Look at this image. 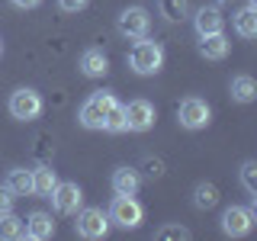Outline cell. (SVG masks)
<instances>
[{
    "label": "cell",
    "mask_w": 257,
    "mask_h": 241,
    "mask_svg": "<svg viewBox=\"0 0 257 241\" xmlns=\"http://www.w3.org/2000/svg\"><path fill=\"white\" fill-rule=\"evenodd\" d=\"M55 183H58V177H55L52 167H39V171H32V193H36V196H48V193L55 190Z\"/></svg>",
    "instance_id": "obj_20"
},
{
    "label": "cell",
    "mask_w": 257,
    "mask_h": 241,
    "mask_svg": "<svg viewBox=\"0 0 257 241\" xmlns=\"http://www.w3.org/2000/svg\"><path fill=\"white\" fill-rule=\"evenodd\" d=\"M116 29H119V36H125V39H145L148 29H151V16H148L145 7H125L116 20Z\"/></svg>",
    "instance_id": "obj_6"
},
{
    "label": "cell",
    "mask_w": 257,
    "mask_h": 241,
    "mask_svg": "<svg viewBox=\"0 0 257 241\" xmlns=\"http://www.w3.org/2000/svg\"><path fill=\"white\" fill-rule=\"evenodd\" d=\"M241 187L247 193H257V161H244L241 164Z\"/></svg>",
    "instance_id": "obj_24"
},
{
    "label": "cell",
    "mask_w": 257,
    "mask_h": 241,
    "mask_svg": "<svg viewBox=\"0 0 257 241\" xmlns=\"http://www.w3.org/2000/svg\"><path fill=\"white\" fill-rule=\"evenodd\" d=\"M13 203H16L13 190L7 183H0V212H13Z\"/></svg>",
    "instance_id": "obj_27"
},
{
    "label": "cell",
    "mask_w": 257,
    "mask_h": 241,
    "mask_svg": "<svg viewBox=\"0 0 257 241\" xmlns=\"http://www.w3.org/2000/svg\"><path fill=\"white\" fill-rule=\"evenodd\" d=\"M158 10L167 23H180L190 13V0H158Z\"/></svg>",
    "instance_id": "obj_21"
},
{
    "label": "cell",
    "mask_w": 257,
    "mask_h": 241,
    "mask_svg": "<svg viewBox=\"0 0 257 241\" xmlns=\"http://www.w3.org/2000/svg\"><path fill=\"white\" fill-rule=\"evenodd\" d=\"M215 203H219V187H215V183H196V190H193V206L212 209Z\"/></svg>",
    "instance_id": "obj_22"
},
{
    "label": "cell",
    "mask_w": 257,
    "mask_h": 241,
    "mask_svg": "<svg viewBox=\"0 0 257 241\" xmlns=\"http://www.w3.org/2000/svg\"><path fill=\"white\" fill-rule=\"evenodd\" d=\"M231 23H235V32H238L241 39H254V36H257V10H254V7L238 10Z\"/></svg>",
    "instance_id": "obj_18"
},
{
    "label": "cell",
    "mask_w": 257,
    "mask_h": 241,
    "mask_svg": "<svg viewBox=\"0 0 257 241\" xmlns=\"http://www.w3.org/2000/svg\"><path fill=\"white\" fill-rule=\"evenodd\" d=\"M251 228H254V209L228 206V209L222 212V231H225L228 238H244Z\"/></svg>",
    "instance_id": "obj_9"
},
{
    "label": "cell",
    "mask_w": 257,
    "mask_h": 241,
    "mask_svg": "<svg viewBox=\"0 0 257 241\" xmlns=\"http://www.w3.org/2000/svg\"><path fill=\"white\" fill-rule=\"evenodd\" d=\"M177 123L183 129H190V132H196V129H206L212 123V109H209V103L199 100V96H187V100L177 106Z\"/></svg>",
    "instance_id": "obj_4"
},
{
    "label": "cell",
    "mask_w": 257,
    "mask_h": 241,
    "mask_svg": "<svg viewBox=\"0 0 257 241\" xmlns=\"http://www.w3.org/2000/svg\"><path fill=\"white\" fill-rule=\"evenodd\" d=\"M142 187V177L135 167H116L112 171V190L119 193V196H135Z\"/></svg>",
    "instance_id": "obj_13"
},
{
    "label": "cell",
    "mask_w": 257,
    "mask_h": 241,
    "mask_svg": "<svg viewBox=\"0 0 257 241\" xmlns=\"http://www.w3.org/2000/svg\"><path fill=\"white\" fill-rule=\"evenodd\" d=\"M142 171H145V177H151V180H158L161 174H164V164H161L158 158H145V164H142Z\"/></svg>",
    "instance_id": "obj_26"
},
{
    "label": "cell",
    "mask_w": 257,
    "mask_h": 241,
    "mask_svg": "<svg viewBox=\"0 0 257 241\" xmlns=\"http://www.w3.org/2000/svg\"><path fill=\"white\" fill-rule=\"evenodd\" d=\"M228 48H231V42L225 39V32H212V36H199V42H196V52L203 55L206 61H222L225 55H228Z\"/></svg>",
    "instance_id": "obj_11"
},
{
    "label": "cell",
    "mask_w": 257,
    "mask_h": 241,
    "mask_svg": "<svg viewBox=\"0 0 257 241\" xmlns=\"http://www.w3.org/2000/svg\"><path fill=\"white\" fill-rule=\"evenodd\" d=\"M193 26H196L199 36H212V32L225 29V20H222L219 7H199L196 16H193Z\"/></svg>",
    "instance_id": "obj_12"
},
{
    "label": "cell",
    "mask_w": 257,
    "mask_h": 241,
    "mask_svg": "<svg viewBox=\"0 0 257 241\" xmlns=\"http://www.w3.org/2000/svg\"><path fill=\"white\" fill-rule=\"evenodd\" d=\"M10 4L16 7V10H32V7H39L42 0H10Z\"/></svg>",
    "instance_id": "obj_29"
},
{
    "label": "cell",
    "mask_w": 257,
    "mask_h": 241,
    "mask_svg": "<svg viewBox=\"0 0 257 241\" xmlns=\"http://www.w3.org/2000/svg\"><path fill=\"white\" fill-rule=\"evenodd\" d=\"M122 109H125V132H148L158 119L155 103H148V100H132Z\"/></svg>",
    "instance_id": "obj_8"
},
{
    "label": "cell",
    "mask_w": 257,
    "mask_h": 241,
    "mask_svg": "<svg viewBox=\"0 0 257 241\" xmlns=\"http://www.w3.org/2000/svg\"><path fill=\"white\" fill-rule=\"evenodd\" d=\"M74 228H77V235L80 238H106V231H109V215L103 212V209H77V222H74Z\"/></svg>",
    "instance_id": "obj_5"
},
{
    "label": "cell",
    "mask_w": 257,
    "mask_h": 241,
    "mask_svg": "<svg viewBox=\"0 0 257 241\" xmlns=\"http://www.w3.org/2000/svg\"><path fill=\"white\" fill-rule=\"evenodd\" d=\"M128 68H132L135 74H142V77L158 74V71L164 68V48H161V42H151L148 36L135 39L132 52H128Z\"/></svg>",
    "instance_id": "obj_1"
},
{
    "label": "cell",
    "mask_w": 257,
    "mask_h": 241,
    "mask_svg": "<svg viewBox=\"0 0 257 241\" xmlns=\"http://www.w3.org/2000/svg\"><path fill=\"white\" fill-rule=\"evenodd\" d=\"M48 199H52L55 212L61 215H74L80 203H84V190L77 187V183H55V190L48 193Z\"/></svg>",
    "instance_id": "obj_10"
},
{
    "label": "cell",
    "mask_w": 257,
    "mask_h": 241,
    "mask_svg": "<svg viewBox=\"0 0 257 241\" xmlns=\"http://www.w3.org/2000/svg\"><path fill=\"white\" fill-rule=\"evenodd\" d=\"M87 4H90V0H58V7L64 13H77V10H84Z\"/></svg>",
    "instance_id": "obj_28"
},
{
    "label": "cell",
    "mask_w": 257,
    "mask_h": 241,
    "mask_svg": "<svg viewBox=\"0 0 257 241\" xmlns=\"http://www.w3.org/2000/svg\"><path fill=\"white\" fill-rule=\"evenodd\" d=\"M171 238L187 241V238H190V231H187V228H180V225H164V228L158 231V241H171Z\"/></svg>",
    "instance_id": "obj_25"
},
{
    "label": "cell",
    "mask_w": 257,
    "mask_h": 241,
    "mask_svg": "<svg viewBox=\"0 0 257 241\" xmlns=\"http://www.w3.org/2000/svg\"><path fill=\"white\" fill-rule=\"evenodd\" d=\"M80 71H84L87 77H103L109 71V58L103 48H87L84 55H80Z\"/></svg>",
    "instance_id": "obj_14"
},
{
    "label": "cell",
    "mask_w": 257,
    "mask_h": 241,
    "mask_svg": "<svg viewBox=\"0 0 257 241\" xmlns=\"http://www.w3.org/2000/svg\"><path fill=\"white\" fill-rule=\"evenodd\" d=\"M7 187L13 190V196H29L32 193V171H26V167H13V171L7 174Z\"/></svg>",
    "instance_id": "obj_19"
},
{
    "label": "cell",
    "mask_w": 257,
    "mask_h": 241,
    "mask_svg": "<svg viewBox=\"0 0 257 241\" xmlns=\"http://www.w3.org/2000/svg\"><path fill=\"white\" fill-rule=\"evenodd\" d=\"M103 129H106V132H125V109H122V103H116V106L106 112Z\"/></svg>",
    "instance_id": "obj_23"
},
{
    "label": "cell",
    "mask_w": 257,
    "mask_h": 241,
    "mask_svg": "<svg viewBox=\"0 0 257 241\" xmlns=\"http://www.w3.org/2000/svg\"><path fill=\"white\" fill-rule=\"evenodd\" d=\"M0 55H4V42H0Z\"/></svg>",
    "instance_id": "obj_30"
},
{
    "label": "cell",
    "mask_w": 257,
    "mask_h": 241,
    "mask_svg": "<svg viewBox=\"0 0 257 241\" xmlns=\"http://www.w3.org/2000/svg\"><path fill=\"white\" fill-rule=\"evenodd\" d=\"M26 238V222L13 212H0V241H16Z\"/></svg>",
    "instance_id": "obj_17"
},
{
    "label": "cell",
    "mask_w": 257,
    "mask_h": 241,
    "mask_svg": "<svg viewBox=\"0 0 257 241\" xmlns=\"http://www.w3.org/2000/svg\"><path fill=\"white\" fill-rule=\"evenodd\" d=\"M23 222H26V238H32V241H45V238L55 235V222L48 212H32Z\"/></svg>",
    "instance_id": "obj_15"
},
{
    "label": "cell",
    "mask_w": 257,
    "mask_h": 241,
    "mask_svg": "<svg viewBox=\"0 0 257 241\" xmlns=\"http://www.w3.org/2000/svg\"><path fill=\"white\" fill-rule=\"evenodd\" d=\"M106 215H109V222L119 225V228H139L142 219H145V209L135 203V196H119L116 193V199H112Z\"/></svg>",
    "instance_id": "obj_7"
},
{
    "label": "cell",
    "mask_w": 257,
    "mask_h": 241,
    "mask_svg": "<svg viewBox=\"0 0 257 241\" xmlns=\"http://www.w3.org/2000/svg\"><path fill=\"white\" fill-rule=\"evenodd\" d=\"M116 96H112V90H96L90 100H84V106H80L77 119L84 129H103V119H106V112L116 106Z\"/></svg>",
    "instance_id": "obj_2"
},
{
    "label": "cell",
    "mask_w": 257,
    "mask_h": 241,
    "mask_svg": "<svg viewBox=\"0 0 257 241\" xmlns=\"http://www.w3.org/2000/svg\"><path fill=\"white\" fill-rule=\"evenodd\" d=\"M231 100L235 103H254L257 100V84H254V77L251 74H238V77H231Z\"/></svg>",
    "instance_id": "obj_16"
},
{
    "label": "cell",
    "mask_w": 257,
    "mask_h": 241,
    "mask_svg": "<svg viewBox=\"0 0 257 241\" xmlns=\"http://www.w3.org/2000/svg\"><path fill=\"white\" fill-rule=\"evenodd\" d=\"M42 109H45L42 93L32 90V87H20V90L10 93V116L20 119V123H32V119H39Z\"/></svg>",
    "instance_id": "obj_3"
}]
</instances>
